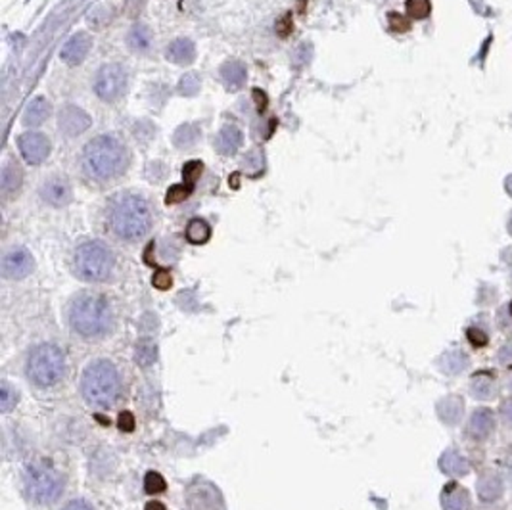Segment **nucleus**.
<instances>
[{
  "instance_id": "nucleus-1",
  "label": "nucleus",
  "mask_w": 512,
  "mask_h": 510,
  "mask_svg": "<svg viewBox=\"0 0 512 510\" xmlns=\"http://www.w3.org/2000/svg\"><path fill=\"white\" fill-rule=\"evenodd\" d=\"M67 323L81 338H104L114 328V313L104 295L83 292L75 295L69 303Z\"/></svg>"
},
{
  "instance_id": "nucleus-2",
  "label": "nucleus",
  "mask_w": 512,
  "mask_h": 510,
  "mask_svg": "<svg viewBox=\"0 0 512 510\" xmlns=\"http://www.w3.org/2000/svg\"><path fill=\"white\" fill-rule=\"evenodd\" d=\"M81 396L94 409H109L121 396L116 365L108 359L93 361L81 376Z\"/></svg>"
},
{
  "instance_id": "nucleus-3",
  "label": "nucleus",
  "mask_w": 512,
  "mask_h": 510,
  "mask_svg": "<svg viewBox=\"0 0 512 510\" xmlns=\"http://www.w3.org/2000/svg\"><path fill=\"white\" fill-rule=\"evenodd\" d=\"M109 229L121 240L135 242L148 234L151 227V211L144 198L127 194L117 198L109 208Z\"/></svg>"
},
{
  "instance_id": "nucleus-4",
  "label": "nucleus",
  "mask_w": 512,
  "mask_h": 510,
  "mask_svg": "<svg viewBox=\"0 0 512 510\" xmlns=\"http://www.w3.org/2000/svg\"><path fill=\"white\" fill-rule=\"evenodd\" d=\"M127 166V152L116 137L100 135L83 150V169L90 179L109 180L121 175Z\"/></svg>"
},
{
  "instance_id": "nucleus-5",
  "label": "nucleus",
  "mask_w": 512,
  "mask_h": 510,
  "mask_svg": "<svg viewBox=\"0 0 512 510\" xmlns=\"http://www.w3.org/2000/svg\"><path fill=\"white\" fill-rule=\"evenodd\" d=\"M25 373L39 388H52L62 382L65 374V355L56 344H36L27 355Z\"/></svg>"
},
{
  "instance_id": "nucleus-6",
  "label": "nucleus",
  "mask_w": 512,
  "mask_h": 510,
  "mask_svg": "<svg viewBox=\"0 0 512 510\" xmlns=\"http://www.w3.org/2000/svg\"><path fill=\"white\" fill-rule=\"evenodd\" d=\"M23 488L33 503L48 506L64 493V476L48 462H33L23 472Z\"/></svg>"
},
{
  "instance_id": "nucleus-7",
  "label": "nucleus",
  "mask_w": 512,
  "mask_h": 510,
  "mask_svg": "<svg viewBox=\"0 0 512 510\" xmlns=\"http://www.w3.org/2000/svg\"><path fill=\"white\" fill-rule=\"evenodd\" d=\"M73 265H75V273L81 281L104 282L108 281L109 274L114 271L116 257L108 246L90 240V242H83L75 250Z\"/></svg>"
},
{
  "instance_id": "nucleus-8",
  "label": "nucleus",
  "mask_w": 512,
  "mask_h": 510,
  "mask_svg": "<svg viewBox=\"0 0 512 510\" xmlns=\"http://www.w3.org/2000/svg\"><path fill=\"white\" fill-rule=\"evenodd\" d=\"M127 86V72L119 64H108L96 73L94 79V93L104 102H114Z\"/></svg>"
},
{
  "instance_id": "nucleus-9",
  "label": "nucleus",
  "mask_w": 512,
  "mask_h": 510,
  "mask_svg": "<svg viewBox=\"0 0 512 510\" xmlns=\"http://www.w3.org/2000/svg\"><path fill=\"white\" fill-rule=\"evenodd\" d=\"M184 503L188 510H224L219 489L206 480H194L188 485Z\"/></svg>"
},
{
  "instance_id": "nucleus-10",
  "label": "nucleus",
  "mask_w": 512,
  "mask_h": 510,
  "mask_svg": "<svg viewBox=\"0 0 512 510\" xmlns=\"http://www.w3.org/2000/svg\"><path fill=\"white\" fill-rule=\"evenodd\" d=\"M35 269V261L25 248H15L2 259V274L8 281H22Z\"/></svg>"
},
{
  "instance_id": "nucleus-11",
  "label": "nucleus",
  "mask_w": 512,
  "mask_h": 510,
  "mask_svg": "<svg viewBox=\"0 0 512 510\" xmlns=\"http://www.w3.org/2000/svg\"><path fill=\"white\" fill-rule=\"evenodd\" d=\"M23 159L31 166H41L50 156V140L41 133H23L18 140Z\"/></svg>"
},
{
  "instance_id": "nucleus-12",
  "label": "nucleus",
  "mask_w": 512,
  "mask_h": 510,
  "mask_svg": "<svg viewBox=\"0 0 512 510\" xmlns=\"http://www.w3.org/2000/svg\"><path fill=\"white\" fill-rule=\"evenodd\" d=\"M90 123H93L90 115L85 109L73 106V104L62 108L58 115L60 130L64 133L65 137H77L81 133H85L90 127Z\"/></svg>"
},
{
  "instance_id": "nucleus-13",
  "label": "nucleus",
  "mask_w": 512,
  "mask_h": 510,
  "mask_svg": "<svg viewBox=\"0 0 512 510\" xmlns=\"http://www.w3.org/2000/svg\"><path fill=\"white\" fill-rule=\"evenodd\" d=\"M90 46H93V39H90L87 33H77V35H73L72 39L64 44V48L60 52V58H62L67 65H77L87 58Z\"/></svg>"
},
{
  "instance_id": "nucleus-14",
  "label": "nucleus",
  "mask_w": 512,
  "mask_h": 510,
  "mask_svg": "<svg viewBox=\"0 0 512 510\" xmlns=\"http://www.w3.org/2000/svg\"><path fill=\"white\" fill-rule=\"evenodd\" d=\"M441 504L445 510H469L470 509V495L466 489L459 485L457 482H451L445 485L441 493Z\"/></svg>"
},
{
  "instance_id": "nucleus-15",
  "label": "nucleus",
  "mask_w": 512,
  "mask_h": 510,
  "mask_svg": "<svg viewBox=\"0 0 512 510\" xmlns=\"http://www.w3.org/2000/svg\"><path fill=\"white\" fill-rule=\"evenodd\" d=\"M215 146L223 156L236 154L240 146H242V130L236 125H224L223 129L217 133Z\"/></svg>"
},
{
  "instance_id": "nucleus-16",
  "label": "nucleus",
  "mask_w": 512,
  "mask_h": 510,
  "mask_svg": "<svg viewBox=\"0 0 512 510\" xmlns=\"http://www.w3.org/2000/svg\"><path fill=\"white\" fill-rule=\"evenodd\" d=\"M219 75H221V81H223V85L229 88V90H240L245 83V77H248V73H245V67L242 62H236V60H231V62H227V64L221 65V69H219Z\"/></svg>"
},
{
  "instance_id": "nucleus-17",
  "label": "nucleus",
  "mask_w": 512,
  "mask_h": 510,
  "mask_svg": "<svg viewBox=\"0 0 512 510\" xmlns=\"http://www.w3.org/2000/svg\"><path fill=\"white\" fill-rule=\"evenodd\" d=\"M43 198L50 206L62 208L72 200V188L64 179H52L43 187Z\"/></svg>"
},
{
  "instance_id": "nucleus-18",
  "label": "nucleus",
  "mask_w": 512,
  "mask_h": 510,
  "mask_svg": "<svg viewBox=\"0 0 512 510\" xmlns=\"http://www.w3.org/2000/svg\"><path fill=\"white\" fill-rule=\"evenodd\" d=\"M167 60H171L173 64L184 65V64H192L196 58V46L192 41L188 39H177L173 43L169 44V48L166 52Z\"/></svg>"
},
{
  "instance_id": "nucleus-19",
  "label": "nucleus",
  "mask_w": 512,
  "mask_h": 510,
  "mask_svg": "<svg viewBox=\"0 0 512 510\" xmlns=\"http://www.w3.org/2000/svg\"><path fill=\"white\" fill-rule=\"evenodd\" d=\"M503 480L501 476L495 474V472H483L478 480V493L482 497L483 501H495L499 497L503 495Z\"/></svg>"
},
{
  "instance_id": "nucleus-20",
  "label": "nucleus",
  "mask_w": 512,
  "mask_h": 510,
  "mask_svg": "<svg viewBox=\"0 0 512 510\" xmlns=\"http://www.w3.org/2000/svg\"><path fill=\"white\" fill-rule=\"evenodd\" d=\"M50 102L43 98V96H36L29 102V106L23 114V123L27 127H39L41 123L46 121V117L50 115Z\"/></svg>"
},
{
  "instance_id": "nucleus-21",
  "label": "nucleus",
  "mask_w": 512,
  "mask_h": 510,
  "mask_svg": "<svg viewBox=\"0 0 512 510\" xmlns=\"http://www.w3.org/2000/svg\"><path fill=\"white\" fill-rule=\"evenodd\" d=\"M493 428H495V417H493V412L490 409H478L470 418L469 430L474 438H487L493 431Z\"/></svg>"
},
{
  "instance_id": "nucleus-22",
  "label": "nucleus",
  "mask_w": 512,
  "mask_h": 510,
  "mask_svg": "<svg viewBox=\"0 0 512 510\" xmlns=\"http://www.w3.org/2000/svg\"><path fill=\"white\" fill-rule=\"evenodd\" d=\"M211 238V227L203 219L196 217L187 224V240L190 244L202 246Z\"/></svg>"
},
{
  "instance_id": "nucleus-23",
  "label": "nucleus",
  "mask_w": 512,
  "mask_h": 510,
  "mask_svg": "<svg viewBox=\"0 0 512 510\" xmlns=\"http://www.w3.org/2000/svg\"><path fill=\"white\" fill-rule=\"evenodd\" d=\"M441 470L449 476H464L469 472V464L466 460L462 459L461 455L454 453V451H447V453L441 457Z\"/></svg>"
},
{
  "instance_id": "nucleus-24",
  "label": "nucleus",
  "mask_w": 512,
  "mask_h": 510,
  "mask_svg": "<svg viewBox=\"0 0 512 510\" xmlns=\"http://www.w3.org/2000/svg\"><path fill=\"white\" fill-rule=\"evenodd\" d=\"M472 394L478 399H490L495 394V378L487 373H480L472 378Z\"/></svg>"
},
{
  "instance_id": "nucleus-25",
  "label": "nucleus",
  "mask_w": 512,
  "mask_h": 510,
  "mask_svg": "<svg viewBox=\"0 0 512 510\" xmlns=\"http://www.w3.org/2000/svg\"><path fill=\"white\" fill-rule=\"evenodd\" d=\"M438 412H440V417L449 422V424H457L459 420L462 418V403L459 397H447V399H443L440 403V407H438Z\"/></svg>"
},
{
  "instance_id": "nucleus-26",
  "label": "nucleus",
  "mask_w": 512,
  "mask_h": 510,
  "mask_svg": "<svg viewBox=\"0 0 512 510\" xmlns=\"http://www.w3.org/2000/svg\"><path fill=\"white\" fill-rule=\"evenodd\" d=\"M22 169L18 166H6L2 169V192L6 196L14 194L22 184Z\"/></svg>"
},
{
  "instance_id": "nucleus-27",
  "label": "nucleus",
  "mask_w": 512,
  "mask_h": 510,
  "mask_svg": "<svg viewBox=\"0 0 512 510\" xmlns=\"http://www.w3.org/2000/svg\"><path fill=\"white\" fill-rule=\"evenodd\" d=\"M198 137H200L198 127L192 125V123H187V125H182V127L177 129V133H175L173 137V142L175 146H179V148H190V146L198 140Z\"/></svg>"
},
{
  "instance_id": "nucleus-28",
  "label": "nucleus",
  "mask_w": 512,
  "mask_h": 510,
  "mask_svg": "<svg viewBox=\"0 0 512 510\" xmlns=\"http://www.w3.org/2000/svg\"><path fill=\"white\" fill-rule=\"evenodd\" d=\"M129 44L130 48H135V51H146L148 44H150V31L142 27V25L133 27L129 33Z\"/></svg>"
},
{
  "instance_id": "nucleus-29",
  "label": "nucleus",
  "mask_w": 512,
  "mask_h": 510,
  "mask_svg": "<svg viewBox=\"0 0 512 510\" xmlns=\"http://www.w3.org/2000/svg\"><path fill=\"white\" fill-rule=\"evenodd\" d=\"M405 8H407V14L415 18V20H424L432 12L430 0H407Z\"/></svg>"
},
{
  "instance_id": "nucleus-30",
  "label": "nucleus",
  "mask_w": 512,
  "mask_h": 510,
  "mask_svg": "<svg viewBox=\"0 0 512 510\" xmlns=\"http://www.w3.org/2000/svg\"><path fill=\"white\" fill-rule=\"evenodd\" d=\"M192 190L194 188L192 187H188V184H175V187H171L169 190H167V194H166V203L167 206H175V203H181V201H184L188 198V196L192 194Z\"/></svg>"
},
{
  "instance_id": "nucleus-31",
  "label": "nucleus",
  "mask_w": 512,
  "mask_h": 510,
  "mask_svg": "<svg viewBox=\"0 0 512 510\" xmlns=\"http://www.w3.org/2000/svg\"><path fill=\"white\" fill-rule=\"evenodd\" d=\"M202 171H203L202 161H196V159L188 161L187 166H184V169H182V182H184V184H188V187L194 188L196 180L200 179Z\"/></svg>"
},
{
  "instance_id": "nucleus-32",
  "label": "nucleus",
  "mask_w": 512,
  "mask_h": 510,
  "mask_svg": "<svg viewBox=\"0 0 512 510\" xmlns=\"http://www.w3.org/2000/svg\"><path fill=\"white\" fill-rule=\"evenodd\" d=\"M242 166L250 175H257L260 171H263V166H265V158H263V152L260 150H252L245 159L242 161Z\"/></svg>"
},
{
  "instance_id": "nucleus-33",
  "label": "nucleus",
  "mask_w": 512,
  "mask_h": 510,
  "mask_svg": "<svg viewBox=\"0 0 512 510\" xmlns=\"http://www.w3.org/2000/svg\"><path fill=\"white\" fill-rule=\"evenodd\" d=\"M167 483L158 472H148L144 478V491L148 495H158L161 491H166Z\"/></svg>"
},
{
  "instance_id": "nucleus-34",
  "label": "nucleus",
  "mask_w": 512,
  "mask_h": 510,
  "mask_svg": "<svg viewBox=\"0 0 512 510\" xmlns=\"http://www.w3.org/2000/svg\"><path fill=\"white\" fill-rule=\"evenodd\" d=\"M15 401H18V394L12 389V386L8 382H2V388H0V410L8 412L12 407H15Z\"/></svg>"
},
{
  "instance_id": "nucleus-35",
  "label": "nucleus",
  "mask_w": 512,
  "mask_h": 510,
  "mask_svg": "<svg viewBox=\"0 0 512 510\" xmlns=\"http://www.w3.org/2000/svg\"><path fill=\"white\" fill-rule=\"evenodd\" d=\"M179 90H181L182 94H187V96H192V94L198 93V90H200V79H198V75H196V73H188V75H184L181 79V83H179Z\"/></svg>"
},
{
  "instance_id": "nucleus-36",
  "label": "nucleus",
  "mask_w": 512,
  "mask_h": 510,
  "mask_svg": "<svg viewBox=\"0 0 512 510\" xmlns=\"http://www.w3.org/2000/svg\"><path fill=\"white\" fill-rule=\"evenodd\" d=\"M388 23H390L391 31H397V33H407L411 29V22L405 15L397 14V12L388 14Z\"/></svg>"
},
{
  "instance_id": "nucleus-37",
  "label": "nucleus",
  "mask_w": 512,
  "mask_h": 510,
  "mask_svg": "<svg viewBox=\"0 0 512 510\" xmlns=\"http://www.w3.org/2000/svg\"><path fill=\"white\" fill-rule=\"evenodd\" d=\"M171 274L167 273V271H163V269H159L158 273L154 274V281H151V284L156 288H159V290H167V288L171 286Z\"/></svg>"
},
{
  "instance_id": "nucleus-38",
  "label": "nucleus",
  "mask_w": 512,
  "mask_h": 510,
  "mask_svg": "<svg viewBox=\"0 0 512 510\" xmlns=\"http://www.w3.org/2000/svg\"><path fill=\"white\" fill-rule=\"evenodd\" d=\"M466 336H469L470 342H472L474 345H478V347H482V345L487 344V336H485V332L480 330V328H476V326L469 328V330H466Z\"/></svg>"
},
{
  "instance_id": "nucleus-39",
  "label": "nucleus",
  "mask_w": 512,
  "mask_h": 510,
  "mask_svg": "<svg viewBox=\"0 0 512 510\" xmlns=\"http://www.w3.org/2000/svg\"><path fill=\"white\" fill-rule=\"evenodd\" d=\"M62 510H96L93 504L88 503V501H83V499H73L69 503L65 504Z\"/></svg>"
},
{
  "instance_id": "nucleus-40",
  "label": "nucleus",
  "mask_w": 512,
  "mask_h": 510,
  "mask_svg": "<svg viewBox=\"0 0 512 510\" xmlns=\"http://www.w3.org/2000/svg\"><path fill=\"white\" fill-rule=\"evenodd\" d=\"M119 428L123 431H130L135 428V418H133L130 412H123L121 417H119Z\"/></svg>"
},
{
  "instance_id": "nucleus-41",
  "label": "nucleus",
  "mask_w": 512,
  "mask_h": 510,
  "mask_svg": "<svg viewBox=\"0 0 512 510\" xmlns=\"http://www.w3.org/2000/svg\"><path fill=\"white\" fill-rule=\"evenodd\" d=\"M290 29H292V20H290V15L286 14L281 22L276 23V31H278V35L281 36H288Z\"/></svg>"
},
{
  "instance_id": "nucleus-42",
  "label": "nucleus",
  "mask_w": 512,
  "mask_h": 510,
  "mask_svg": "<svg viewBox=\"0 0 512 510\" xmlns=\"http://www.w3.org/2000/svg\"><path fill=\"white\" fill-rule=\"evenodd\" d=\"M499 357H501V363L506 365V367H512V345H505L501 353H499Z\"/></svg>"
},
{
  "instance_id": "nucleus-43",
  "label": "nucleus",
  "mask_w": 512,
  "mask_h": 510,
  "mask_svg": "<svg viewBox=\"0 0 512 510\" xmlns=\"http://www.w3.org/2000/svg\"><path fill=\"white\" fill-rule=\"evenodd\" d=\"M501 417L505 418V422L512 424V399L503 403V407H501Z\"/></svg>"
},
{
  "instance_id": "nucleus-44",
  "label": "nucleus",
  "mask_w": 512,
  "mask_h": 510,
  "mask_svg": "<svg viewBox=\"0 0 512 510\" xmlns=\"http://www.w3.org/2000/svg\"><path fill=\"white\" fill-rule=\"evenodd\" d=\"M146 510H167L166 504L159 503V501H150V503L146 504Z\"/></svg>"
},
{
  "instance_id": "nucleus-45",
  "label": "nucleus",
  "mask_w": 512,
  "mask_h": 510,
  "mask_svg": "<svg viewBox=\"0 0 512 510\" xmlns=\"http://www.w3.org/2000/svg\"><path fill=\"white\" fill-rule=\"evenodd\" d=\"M505 188H506V192H508V194L512 196V175H511V177H506Z\"/></svg>"
},
{
  "instance_id": "nucleus-46",
  "label": "nucleus",
  "mask_w": 512,
  "mask_h": 510,
  "mask_svg": "<svg viewBox=\"0 0 512 510\" xmlns=\"http://www.w3.org/2000/svg\"><path fill=\"white\" fill-rule=\"evenodd\" d=\"M508 232L512 234V215H511V219H508Z\"/></svg>"
},
{
  "instance_id": "nucleus-47",
  "label": "nucleus",
  "mask_w": 512,
  "mask_h": 510,
  "mask_svg": "<svg viewBox=\"0 0 512 510\" xmlns=\"http://www.w3.org/2000/svg\"><path fill=\"white\" fill-rule=\"evenodd\" d=\"M508 309H511V315H512V302H511V307H508Z\"/></svg>"
},
{
  "instance_id": "nucleus-48",
  "label": "nucleus",
  "mask_w": 512,
  "mask_h": 510,
  "mask_svg": "<svg viewBox=\"0 0 512 510\" xmlns=\"http://www.w3.org/2000/svg\"><path fill=\"white\" fill-rule=\"evenodd\" d=\"M508 388H511V389H512V382H511V384H508Z\"/></svg>"
}]
</instances>
